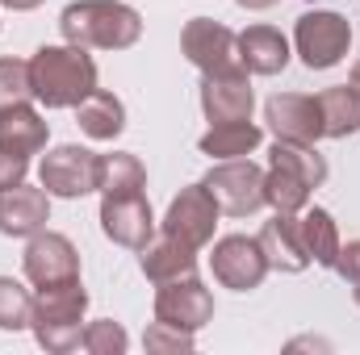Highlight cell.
<instances>
[{"mask_svg":"<svg viewBox=\"0 0 360 355\" xmlns=\"http://www.w3.org/2000/svg\"><path fill=\"white\" fill-rule=\"evenodd\" d=\"M30 318H34V293L21 280L0 276V330H8V335L30 330Z\"/></svg>","mask_w":360,"mask_h":355,"instance_id":"27","label":"cell"},{"mask_svg":"<svg viewBox=\"0 0 360 355\" xmlns=\"http://www.w3.org/2000/svg\"><path fill=\"white\" fill-rule=\"evenodd\" d=\"M239 8H248V13H264V8H272V4H281V0H235Z\"/></svg>","mask_w":360,"mask_h":355,"instance_id":"34","label":"cell"},{"mask_svg":"<svg viewBox=\"0 0 360 355\" xmlns=\"http://www.w3.org/2000/svg\"><path fill=\"white\" fill-rule=\"evenodd\" d=\"M264 176H269V168H260L243 155V159H218L201 184L210 188V196L218 201V209L226 217H252L269 205L264 201Z\"/></svg>","mask_w":360,"mask_h":355,"instance_id":"5","label":"cell"},{"mask_svg":"<svg viewBox=\"0 0 360 355\" xmlns=\"http://www.w3.org/2000/svg\"><path fill=\"white\" fill-rule=\"evenodd\" d=\"M310 196H314V188L302 176H293L285 168H269V176H264V201L272 205V213H302L310 205Z\"/></svg>","mask_w":360,"mask_h":355,"instance_id":"25","label":"cell"},{"mask_svg":"<svg viewBox=\"0 0 360 355\" xmlns=\"http://www.w3.org/2000/svg\"><path fill=\"white\" fill-rule=\"evenodd\" d=\"M101 230L109 243L126 251H143L147 239L155 234V213L147 192H101Z\"/></svg>","mask_w":360,"mask_h":355,"instance_id":"11","label":"cell"},{"mask_svg":"<svg viewBox=\"0 0 360 355\" xmlns=\"http://www.w3.org/2000/svg\"><path fill=\"white\" fill-rule=\"evenodd\" d=\"M297 226H302V243H306V251H310V264L335 267L340 247H344L335 217H331L327 209H319V205H306V209H302V217H297Z\"/></svg>","mask_w":360,"mask_h":355,"instance_id":"22","label":"cell"},{"mask_svg":"<svg viewBox=\"0 0 360 355\" xmlns=\"http://www.w3.org/2000/svg\"><path fill=\"white\" fill-rule=\"evenodd\" d=\"M260 142H264V130L248 117V121L210 126V130L197 138V151H201V155H210V159L218 163V159H243V155H252Z\"/></svg>","mask_w":360,"mask_h":355,"instance_id":"21","label":"cell"},{"mask_svg":"<svg viewBox=\"0 0 360 355\" xmlns=\"http://www.w3.org/2000/svg\"><path fill=\"white\" fill-rule=\"evenodd\" d=\"M155 322H168L176 330H201L205 322H214V293L205 288V280L197 272L176 276V280H164L155 284Z\"/></svg>","mask_w":360,"mask_h":355,"instance_id":"12","label":"cell"},{"mask_svg":"<svg viewBox=\"0 0 360 355\" xmlns=\"http://www.w3.org/2000/svg\"><path fill=\"white\" fill-rule=\"evenodd\" d=\"M256 239H260V247H264V255H269L272 272H289V276H297V272L310 267V251H306V243H302L297 213H272Z\"/></svg>","mask_w":360,"mask_h":355,"instance_id":"16","label":"cell"},{"mask_svg":"<svg viewBox=\"0 0 360 355\" xmlns=\"http://www.w3.org/2000/svg\"><path fill=\"white\" fill-rule=\"evenodd\" d=\"M21 272L34 288H55V284H72L80 280V251L68 234L59 230H38L34 239H25V255Z\"/></svg>","mask_w":360,"mask_h":355,"instance_id":"10","label":"cell"},{"mask_svg":"<svg viewBox=\"0 0 360 355\" xmlns=\"http://www.w3.org/2000/svg\"><path fill=\"white\" fill-rule=\"evenodd\" d=\"M331 272H335V276H344L348 284H356V280H360V239H352V243H344V247H340V260H335Z\"/></svg>","mask_w":360,"mask_h":355,"instance_id":"32","label":"cell"},{"mask_svg":"<svg viewBox=\"0 0 360 355\" xmlns=\"http://www.w3.org/2000/svg\"><path fill=\"white\" fill-rule=\"evenodd\" d=\"M289 38L272 25H248L239 34V63L248 76H281L289 67Z\"/></svg>","mask_w":360,"mask_h":355,"instance_id":"17","label":"cell"},{"mask_svg":"<svg viewBox=\"0 0 360 355\" xmlns=\"http://www.w3.org/2000/svg\"><path fill=\"white\" fill-rule=\"evenodd\" d=\"M323 109V138H352L360 130V88L356 84H335L319 92Z\"/></svg>","mask_w":360,"mask_h":355,"instance_id":"23","label":"cell"},{"mask_svg":"<svg viewBox=\"0 0 360 355\" xmlns=\"http://www.w3.org/2000/svg\"><path fill=\"white\" fill-rule=\"evenodd\" d=\"M139 267H143V276H147L151 284H164V280H176V276L197 272V251L160 230V234H151L147 247L139 251Z\"/></svg>","mask_w":360,"mask_h":355,"instance_id":"19","label":"cell"},{"mask_svg":"<svg viewBox=\"0 0 360 355\" xmlns=\"http://www.w3.org/2000/svg\"><path fill=\"white\" fill-rule=\"evenodd\" d=\"M84 314H89V288H84V280L38 288L34 293L30 330H34V339H38L42 351L68 355V351H76L80 339H84V326H89Z\"/></svg>","mask_w":360,"mask_h":355,"instance_id":"3","label":"cell"},{"mask_svg":"<svg viewBox=\"0 0 360 355\" xmlns=\"http://www.w3.org/2000/svg\"><path fill=\"white\" fill-rule=\"evenodd\" d=\"M13 105H34V80H30V59H0V113Z\"/></svg>","mask_w":360,"mask_h":355,"instance_id":"28","label":"cell"},{"mask_svg":"<svg viewBox=\"0 0 360 355\" xmlns=\"http://www.w3.org/2000/svg\"><path fill=\"white\" fill-rule=\"evenodd\" d=\"M293 51L310 72H327L352 51V21L335 8H310L293 25Z\"/></svg>","mask_w":360,"mask_h":355,"instance_id":"4","label":"cell"},{"mask_svg":"<svg viewBox=\"0 0 360 355\" xmlns=\"http://www.w3.org/2000/svg\"><path fill=\"white\" fill-rule=\"evenodd\" d=\"M80 347H84L89 355H126L130 335H126V326H122V322H113V318H96V322L84 326Z\"/></svg>","mask_w":360,"mask_h":355,"instance_id":"29","label":"cell"},{"mask_svg":"<svg viewBox=\"0 0 360 355\" xmlns=\"http://www.w3.org/2000/svg\"><path fill=\"white\" fill-rule=\"evenodd\" d=\"M59 29L84 51H130L143 38V17L122 0H76L59 13Z\"/></svg>","mask_w":360,"mask_h":355,"instance_id":"1","label":"cell"},{"mask_svg":"<svg viewBox=\"0 0 360 355\" xmlns=\"http://www.w3.org/2000/svg\"><path fill=\"white\" fill-rule=\"evenodd\" d=\"M147 188V168L130 151L101 155V192H139Z\"/></svg>","mask_w":360,"mask_h":355,"instance_id":"26","label":"cell"},{"mask_svg":"<svg viewBox=\"0 0 360 355\" xmlns=\"http://www.w3.org/2000/svg\"><path fill=\"white\" fill-rule=\"evenodd\" d=\"M269 168H285V172H293V176H302L310 188H323L327 184V159L319 155V147H306V142H272L269 151Z\"/></svg>","mask_w":360,"mask_h":355,"instance_id":"24","label":"cell"},{"mask_svg":"<svg viewBox=\"0 0 360 355\" xmlns=\"http://www.w3.org/2000/svg\"><path fill=\"white\" fill-rule=\"evenodd\" d=\"M76 126L89 134L92 142H113L126 130V105L105 88H92L80 105H76Z\"/></svg>","mask_w":360,"mask_h":355,"instance_id":"20","label":"cell"},{"mask_svg":"<svg viewBox=\"0 0 360 355\" xmlns=\"http://www.w3.org/2000/svg\"><path fill=\"white\" fill-rule=\"evenodd\" d=\"M252 109H256V92H252V76L243 67L218 72V76H201V113H205L210 126L248 121Z\"/></svg>","mask_w":360,"mask_h":355,"instance_id":"14","label":"cell"},{"mask_svg":"<svg viewBox=\"0 0 360 355\" xmlns=\"http://www.w3.org/2000/svg\"><path fill=\"white\" fill-rule=\"evenodd\" d=\"M143 347L147 351H193L197 339H193V330H176L168 322H151L147 335H143Z\"/></svg>","mask_w":360,"mask_h":355,"instance_id":"30","label":"cell"},{"mask_svg":"<svg viewBox=\"0 0 360 355\" xmlns=\"http://www.w3.org/2000/svg\"><path fill=\"white\" fill-rule=\"evenodd\" d=\"M51 222V192L46 188H4L0 192V234L4 239H34Z\"/></svg>","mask_w":360,"mask_h":355,"instance_id":"15","label":"cell"},{"mask_svg":"<svg viewBox=\"0 0 360 355\" xmlns=\"http://www.w3.org/2000/svg\"><path fill=\"white\" fill-rule=\"evenodd\" d=\"M25 176H30V159H25V155H13V151L0 147V192L25 184Z\"/></svg>","mask_w":360,"mask_h":355,"instance_id":"31","label":"cell"},{"mask_svg":"<svg viewBox=\"0 0 360 355\" xmlns=\"http://www.w3.org/2000/svg\"><path fill=\"white\" fill-rule=\"evenodd\" d=\"M352 297H356V305H360V280H356V284H352Z\"/></svg>","mask_w":360,"mask_h":355,"instance_id":"36","label":"cell"},{"mask_svg":"<svg viewBox=\"0 0 360 355\" xmlns=\"http://www.w3.org/2000/svg\"><path fill=\"white\" fill-rule=\"evenodd\" d=\"M51 142V121L34 109V105H13L0 113V147L13 155H38Z\"/></svg>","mask_w":360,"mask_h":355,"instance_id":"18","label":"cell"},{"mask_svg":"<svg viewBox=\"0 0 360 355\" xmlns=\"http://www.w3.org/2000/svg\"><path fill=\"white\" fill-rule=\"evenodd\" d=\"M4 8H13V13H30V8H38V4H46V0H0Z\"/></svg>","mask_w":360,"mask_h":355,"instance_id":"33","label":"cell"},{"mask_svg":"<svg viewBox=\"0 0 360 355\" xmlns=\"http://www.w3.org/2000/svg\"><path fill=\"white\" fill-rule=\"evenodd\" d=\"M34 100L46 109H76L96 88V63L84 46H38L30 59Z\"/></svg>","mask_w":360,"mask_h":355,"instance_id":"2","label":"cell"},{"mask_svg":"<svg viewBox=\"0 0 360 355\" xmlns=\"http://www.w3.org/2000/svg\"><path fill=\"white\" fill-rule=\"evenodd\" d=\"M180 51L184 59L201 72V76H218V72H235L239 63V34L214 17H193L180 29Z\"/></svg>","mask_w":360,"mask_h":355,"instance_id":"8","label":"cell"},{"mask_svg":"<svg viewBox=\"0 0 360 355\" xmlns=\"http://www.w3.org/2000/svg\"><path fill=\"white\" fill-rule=\"evenodd\" d=\"M210 272H214V280L222 288L252 293V288L264 284V276H269L272 267H269V255H264L260 239H252V234H226L210 251Z\"/></svg>","mask_w":360,"mask_h":355,"instance_id":"9","label":"cell"},{"mask_svg":"<svg viewBox=\"0 0 360 355\" xmlns=\"http://www.w3.org/2000/svg\"><path fill=\"white\" fill-rule=\"evenodd\" d=\"M352 84L360 88V59H356V67H352Z\"/></svg>","mask_w":360,"mask_h":355,"instance_id":"35","label":"cell"},{"mask_svg":"<svg viewBox=\"0 0 360 355\" xmlns=\"http://www.w3.org/2000/svg\"><path fill=\"white\" fill-rule=\"evenodd\" d=\"M218 217H222L218 201H214V196H210V188L197 180V184H184L176 196H172V205H168V213H164L160 230H164V234H172V239H180V243H184V247H193V251H205V247L214 243Z\"/></svg>","mask_w":360,"mask_h":355,"instance_id":"7","label":"cell"},{"mask_svg":"<svg viewBox=\"0 0 360 355\" xmlns=\"http://www.w3.org/2000/svg\"><path fill=\"white\" fill-rule=\"evenodd\" d=\"M38 184H42L51 196H63V201L101 192V155L89 151V147L63 142V147H55V151L42 155V163H38Z\"/></svg>","mask_w":360,"mask_h":355,"instance_id":"6","label":"cell"},{"mask_svg":"<svg viewBox=\"0 0 360 355\" xmlns=\"http://www.w3.org/2000/svg\"><path fill=\"white\" fill-rule=\"evenodd\" d=\"M264 121H269V134L281 142H306L314 147L323 138V109H319V96H306V92H276L264 100Z\"/></svg>","mask_w":360,"mask_h":355,"instance_id":"13","label":"cell"}]
</instances>
